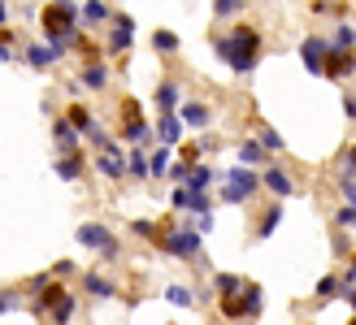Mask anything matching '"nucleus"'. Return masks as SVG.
I'll use <instances>...</instances> for the list:
<instances>
[{"label": "nucleus", "instance_id": "f257e3e1", "mask_svg": "<svg viewBox=\"0 0 356 325\" xmlns=\"http://www.w3.org/2000/svg\"><path fill=\"white\" fill-rule=\"evenodd\" d=\"M261 48H265V40H261L257 26H230L226 35H218V40H213L218 61H226L235 74H252L257 61H261Z\"/></svg>", "mask_w": 356, "mask_h": 325}, {"label": "nucleus", "instance_id": "f704fd0d", "mask_svg": "<svg viewBox=\"0 0 356 325\" xmlns=\"http://www.w3.org/2000/svg\"><path fill=\"white\" fill-rule=\"evenodd\" d=\"M152 48H156V52H178V35H174V31H156V35H152Z\"/></svg>", "mask_w": 356, "mask_h": 325}, {"label": "nucleus", "instance_id": "09e8293b", "mask_svg": "<svg viewBox=\"0 0 356 325\" xmlns=\"http://www.w3.org/2000/svg\"><path fill=\"white\" fill-rule=\"evenodd\" d=\"M343 174H356V148L348 152V165H343Z\"/></svg>", "mask_w": 356, "mask_h": 325}, {"label": "nucleus", "instance_id": "ddd939ff", "mask_svg": "<svg viewBox=\"0 0 356 325\" xmlns=\"http://www.w3.org/2000/svg\"><path fill=\"white\" fill-rule=\"evenodd\" d=\"M156 108H161V113H178V108H183V87H178L174 78H161L156 83Z\"/></svg>", "mask_w": 356, "mask_h": 325}, {"label": "nucleus", "instance_id": "20e7f679", "mask_svg": "<svg viewBox=\"0 0 356 325\" xmlns=\"http://www.w3.org/2000/svg\"><path fill=\"white\" fill-rule=\"evenodd\" d=\"M257 191H261V174H257V169H248V165H230V169L222 174V191H218V200H222V204H248Z\"/></svg>", "mask_w": 356, "mask_h": 325}, {"label": "nucleus", "instance_id": "423d86ee", "mask_svg": "<svg viewBox=\"0 0 356 325\" xmlns=\"http://www.w3.org/2000/svg\"><path fill=\"white\" fill-rule=\"evenodd\" d=\"M261 187L270 191L274 200H291V195H296V178L282 169V165H265L261 169Z\"/></svg>", "mask_w": 356, "mask_h": 325}, {"label": "nucleus", "instance_id": "393cba45", "mask_svg": "<svg viewBox=\"0 0 356 325\" xmlns=\"http://www.w3.org/2000/svg\"><path fill=\"white\" fill-rule=\"evenodd\" d=\"M278 226H282V200H274L270 212H261V222H257V239H270Z\"/></svg>", "mask_w": 356, "mask_h": 325}, {"label": "nucleus", "instance_id": "9d476101", "mask_svg": "<svg viewBox=\"0 0 356 325\" xmlns=\"http://www.w3.org/2000/svg\"><path fill=\"white\" fill-rule=\"evenodd\" d=\"M118 139L122 143H135V148H144V143H152V126L144 117H127L118 126Z\"/></svg>", "mask_w": 356, "mask_h": 325}, {"label": "nucleus", "instance_id": "7c9ffc66", "mask_svg": "<svg viewBox=\"0 0 356 325\" xmlns=\"http://www.w3.org/2000/svg\"><path fill=\"white\" fill-rule=\"evenodd\" d=\"M165 299L174 308H195V291H187V286H165Z\"/></svg>", "mask_w": 356, "mask_h": 325}, {"label": "nucleus", "instance_id": "9b49d317", "mask_svg": "<svg viewBox=\"0 0 356 325\" xmlns=\"http://www.w3.org/2000/svg\"><path fill=\"white\" fill-rule=\"evenodd\" d=\"M178 117H183V126H191V131H209L213 122V108L200 104V100H183V108H178Z\"/></svg>", "mask_w": 356, "mask_h": 325}, {"label": "nucleus", "instance_id": "7ed1b4c3", "mask_svg": "<svg viewBox=\"0 0 356 325\" xmlns=\"http://www.w3.org/2000/svg\"><path fill=\"white\" fill-rule=\"evenodd\" d=\"M152 243L161 247L165 256H174V260H200L204 234L195 230V226H170V230H161V234H156Z\"/></svg>", "mask_w": 356, "mask_h": 325}, {"label": "nucleus", "instance_id": "2eb2a0df", "mask_svg": "<svg viewBox=\"0 0 356 325\" xmlns=\"http://www.w3.org/2000/svg\"><path fill=\"white\" fill-rule=\"evenodd\" d=\"M152 135L165 143V148H174V143H183V117L178 113H161V122L152 126Z\"/></svg>", "mask_w": 356, "mask_h": 325}, {"label": "nucleus", "instance_id": "6e6552de", "mask_svg": "<svg viewBox=\"0 0 356 325\" xmlns=\"http://www.w3.org/2000/svg\"><path fill=\"white\" fill-rule=\"evenodd\" d=\"M96 174L100 178H109V183H122V178H127V152L122 148H109V152H96Z\"/></svg>", "mask_w": 356, "mask_h": 325}, {"label": "nucleus", "instance_id": "4be33fe9", "mask_svg": "<svg viewBox=\"0 0 356 325\" xmlns=\"http://www.w3.org/2000/svg\"><path fill=\"white\" fill-rule=\"evenodd\" d=\"M83 165H87V160H83L79 152L57 156V178H61V183H79V178H83Z\"/></svg>", "mask_w": 356, "mask_h": 325}, {"label": "nucleus", "instance_id": "ea45409f", "mask_svg": "<svg viewBox=\"0 0 356 325\" xmlns=\"http://www.w3.org/2000/svg\"><path fill=\"white\" fill-rule=\"evenodd\" d=\"M118 113H122V122H127V117H144V108H139V100H131V96H127V100L118 104Z\"/></svg>", "mask_w": 356, "mask_h": 325}, {"label": "nucleus", "instance_id": "dca6fc26", "mask_svg": "<svg viewBox=\"0 0 356 325\" xmlns=\"http://www.w3.org/2000/svg\"><path fill=\"white\" fill-rule=\"evenodd\" d=\"M52 139H57V152H61V156L79 152V131L70 126V117H57V122H52Z\"/></svg>", "mask_w": 356, "mask_h": 325}, {"label": "nucleus", "instance_id": "58836bf2", "mask_svg": "<svg viewBox=\"0 0 356 325\" xmlns=\"http://www.w3.org/2000/svg\"><path fill=\"white\" fill-rule=\"evenodd\" d=\"M243 9V0H213V13H218V17H235Z\"/></svg>", "mask_w": 356, "mask_h": 325}, {"label": "nucleus", "instance_id": "1a4fd4ad", "mask_svg": "<svg viewBox=\"0 0 356 325\" xmlns=\"http://www.w3.org/2000/svg\"><path fill=\"white\" fill-rule=\"evenodd\" d=\"M352 74H356V52L330 48V57H326V78H352Z\"/></svg>", "mask_w": 356, "mask_h": 325}, {"label": "nucleus", "instance_id": "3c124183", "mask_svg": "<svg viewBox=\"0 0 356 325\" xmlns=\"http://www.w3.org/2000/svg\"><path fill=\"white\" fill-rule=\"evenodd\" d=\"M348 303H352V317H356V286H348V295H343Z\"/></svg>", "mask_w": 356, "mask_h": 325}, {"label": "nucleus", "instance_id": "37998d69", "mask_svg": "<svg viewBox=\"0 0 356 325\" xmlns=\"http://www.w3.org/2000/svg\"><path fill=\"white\" fill-rule=\"evenodd\" d=\"M17 308V291H0V312H9Z\"/></svg>", "mask_w": 356, "mask_h": 325}, {"label": "nucleus", "instance_id": "f8f14e48", "mask_svg": "<svg viewBox=\"0 0 356 325\" xmlns=\"http://www.w3.org/2000/svg\"><path fill=\"white\" fill-rule=\"evenodd\" d=\"M135 44V22L131 17H113V35H109V57H122Z\"/></svg>", "mask_w": 356, "mask_h": 325}, {"label": "nucleus", "instance_id": "c9c22d12", "mask_svg": "<svg viewBox=\"0 0 356 325\" xmlns=\"http://www.w3.org/2000/svg\"><path fill=\"white\" fill-rule=\"evenodd\" d=\"M352 44H356V26H334L330 48H348V52H352Z\"/></svg>", "mask_w": 356, "mask_h": 325}, {"label": "nucleus", "instance_id": "4468645a", "mask_svg": "<svg viewBox=\"0 0 356 325\" xmlns=\"http://www.w3.org/2000/svg\"><path fill=\"white\" fill-rule=\"evenodd\" d=\"M65 295H70V291H65V282H52V286H44V291L35 295V303H31V312H35V317H48V312L57 308V303H61Z\"/></svg>", "mask_w": 356, "mask_h": 325}, {"label": "nucleus", "instance_id": "473e14b6", "mask_svg": "<svg viewBox=\"0 0 356 325\" xmlns=\"http://www.w3.org/2000/svg\"><path fill=\"white\" fill-rule=\"evenodd\" d=\"M65 117H70V126H74V131H79V135H87V126H92V122H96V117H92V113H87V108H83V104H70V113H65Z\"/></svg>", "mask_w": 356, "mask_h": 325}, {"label": "nucleus", "instance_id": "8fccbe9b", "mask_svg": "<svg viewBox=\"0 0 356 325\" xmlns=\"http://www.w3.org/2000/svg\"><path fill=\"white\" fill-rule=\"evenodd\" d=\"M0 61H13V44H0Z\"/></svg>", "mask_w": 356, "mask_h": 325}, {"label": "nucleus", "instance_id": "c03bdc74", "mask_svg": "<svg viewBox=\"0 0 356 325\" xmlns=\"http://www.w3.org/2000/svg\"><path fill=\"white\" fill-rule=\"evenodd\" d=\"M334 251H339V256H348V251H352V243H348V234H334Z\"/></svg>", "mask_w": 356, "mask_h": 325}, {"label": "nucleus", "instance_id": "6ab92c4d", "mask_svg": "<svg viewBox=\"0 0 356 325\" xmlns=\"http://www.w3.org/2000/svg\"><path fill=\"white\" fill-rule=\"evenodd\" d=\"M239 299H243V317H248V321H257V317L265 312V291H261L257 282H248Z\"/></svg>", "mask_w": 356, "mask_h": 325}, {"label": "nucleus", "instance_id": "4c0bfd02", "mask_svg": "<svg viewBox=\"0 0 356 325\" xmlns=\"http://www.w3.org/2000/svg\"><path fill=\"white\" fill-rule=\"evenodd\" d=\"M131 234H139V239H156V234H161V226H156V222H131Z\"/></svg>", "mask_w": 356, "mask_h": 325}, {"label": "nucleus", "instance_id": "72a5a7b5", "mask_svg": "<svg viewBox=\"0 0 356 325\" xmlns=\"http://www.w3.org/2000/svg\"><path fill=\"white\" fill-rule=\"evenodd\" d=\"M87 139L96 143V152H109V148H118V143H113L109 135H104V126H100V122H92V126H87Z\"/></svg>", "mask_w": 356, "mask_h": 325}, {"label": "nucleus", "instance_id": "bb28decb", "mask_svg": "<svg viewBox=\"0 0 356 325\" xmlns=\"http://www.w3.org/2000/svg\"><path fill=\"white\" fill-rule=\"evenodd\" d=\"M79 13H83V22H87V26H100V22H109V17H113L104 0H87V5H83Z\"/></svg>", "mask_w": 356, "mask_h": 325}, {"label": "nucleus", "instance_id": "79ce46f5", "mask_svg": "<svg viewBox=\"0 0 356 325\" xmlns=\"http://www.w3.org/2000/svg\"><path fill=\"white\" fill-rule=\"evenodd\" d=\"M334 222H339V226H356V208L352 204H339V208H334Z\"/></svg>", "mask_w": 356, "mask_h": 325}, {"label": "nucleus", "instance_id": "a18cd8bd", "mask_svg": "<svg viewBox=\"0 0 356 325\" xmlns=\"http://www.w3.org/2000/svg\"><path fill=\"white\" fill-rule=\"evenodd\" d=\"M343 286H356V256H352L348 269H343Z\"/></svg>", "mask_w": 356, "mask_h": 325}, {"label": "nucleus", "instance_id": "b1692460", "mask_svg": "<svg viewBox=\"0 0 356 325\" xmlns=\"http://www.w3.org/2000/svg\"><path fill=\"white\" fill-rule=\"evenodd\" d=\"M239 160H243V165H274V160H270V152H265L261 148V139H248V143H239Z\"/></svg>", "mask_w": 356, "mask_h": 325}, {"label": "nucleus", "instance_id": "e433bc0d", "mask_svg": "<svg viewBox=\"0 0 356 325\" xmlns=\"http://www.w3.org/2000/svg\"><path fill=\"white\" fill-rule=\"evenodd\" d=\"M200 156H204L200 143H183V148H178V160H183V165H200Z\"/></svg>", "mask_w": 356, "mask_h": 325}, {"label": "nucleus", "instance_id": "f03ea898", "mask_svg": "<svg viewBox=\"0 0 356 325\" xmlns=\"http://www.w3.org/2000/svg\"><path fill=\"white\" fill-rule=\"evenodd\" d=\"M79 22H83V13H79L74 5H70V0H48V5L40 9V31H44V44L61 48V57H65V48H74Z\"/></svg>", "mask_w": 356, "mask_h": 325}, {"label": "nucleus", "instance_id": "f3484780", "mask_svg": "<svg viewBox=\"0 0 356 325\" xmlns=\"http://www.w3.org/2000/svg\"><path fill=\"white\" fill-rule=\"evenodd\" d=\"M22 57H26L31 69H48L52 61H61V48H52V44H31V48H22Z\"/></svg>", "mask_w": 356, "mask_h": 325}, {"label": "nucleus", "instance_id": "a878e982", "mask_svg": "<svg viewBox=\"0 0 356 325\" xmlns=\"http://www.w3.org/2000/svg\"><path fill=\"white\" fill-rule=\"evenodd\" d=\"M218 178H222V174L213 169V165H195L191 178H187V191H209L213 183H218Z\"/></svg>", "mask_w": 356, "mask_h": 325}, {"label": "nucleus", "instance_id": "aec40b11", "mask_svg": "<svg viewBox=\"0 0 356 325\" xmlns=\"http://www.w3.org/2000/svg\"><path fill=\"white\" fill-rule=\"evenodd\" d=\"M170 165H174V148H165V143H161V148L148 152V174L152 178H170Z\"/></svg>", "mask_w": 356, "mask_h": 325}, {"label": "nucleus", "instance_id": "864d4df0", "mask_svg": "<svg viewBox=\"0 0 356 325\" xmlns=\"http://www.w3.org/2000/svg\"><path fill=\"white\" fill-rule=\"evenodd\" d=\"M348 325H356V317H352V321H348Z\"/></svg>", "mask_w": 356, "mask_h": 325}, {"label": "nucleus", "instance_id": "c85d7f7f", "mask_svg": "<svg viewBox=\"0 0 356 325\" xmlns=\"http://www.w3.org/2000/svg\"><path fill=\"white\" fill-rule=\"evenodd\" d=\"M74 312H79V299H74V295H65L57 308L48 312V321H52V325H70V321H74Z\"/></svg>", "mask_w": 356, "mask_h": 325}, {"label": "nucleus", "instance_id": "49530a36", "mask_svg": "<svg viewBox=\"0 0 356 325\" xmlns=\"http://www.w3.org/2000/svg\"><path fill=\"white\" fill-rule=\"evenodd\" d=\"M343 113H348V117H356V96H343Z\"/></svg>", "mask_w": 356, "mask_h": 325}, {"label": "nucleus", "instance_id": "a19ab883", "mask_svg": "<svg viewBox=\"0 0 356 325\" xmlns=\"http://www.w3.org/2000/svg\"><path fill=\"white\" fill-rule=\"evenodd\" d=\"M74 260H57V265H52V278H57V282H65V278H74Z\"/></svg>", "mask_w": 356, "mask_h": 325}, {"label": "nucleus", "instance_id": "2f4dec72", "mask_svg": "<svg viewBox=\"0 0 356 325\" xmlns=\"http://www.w3.org/2000/svg\"><path fill=\"white\" fill-rule=\"evenodd\" d=\"M257 139H261V148H265V152H282V148H287V143H282V135L274 131V126H261Z\"/></svg>", "mask_w": 356, "mask_h": 325}, {"label": "nucleus", "instance_id": "c756f323", "mask_svg": "<svg viewBox=\"0 0 356 325\" xmlns=\"http://www.w3.org/2000/svg\"><path fill=\"white\" fill-rule=\"evenodd\" d=\"M213 286H218V295H239L248 282L239 274H218V278H213Z\"/></svg>", "mask_w": 356, "mask_h": 325}, {"label": "nucleus", "instance_id": "cd10ccee", "mask_svg": "<svg viewBox=\"0 0 356 325\" xmlns=\"http://www.w3.org/2000/svg\"><path fill=\"white\" fill-rule=\"evenodd\" d=\"M339 295H348V286H343L339 274H326L322 282H317V299H339Z\"/></svg>", "mask_w": 356, "mask_h": 325}, {"label": "nucleus", "instance_id": "412c9836", "mask_svg": "<svg viewBox=\"0 0 356 325\" xmlns=\"http://www.w3.org/2000/svg\"><path fill=\"white\" fill-rule=\"evenodd\" d=\"M79 83H83V87H92V92H104V87H109V69H104L100 61H87V65H83V74H79Z\"/></svg>", "mask_w": 356, "mask_h": 325}, {"label": "nucleus", "instance_id": "de8ad7c7", "mask_svg": "<svg viewBox=\"0 0 356 325\" xmlns=\"http://www.w3.org/2000/svg\"><path fill=\"white\" fill-rule=\"evenodd\" d=\"M343 195H348V204L356 208V183H343Z\"/></svg>", "mask_w": 356, "mask_h": 325}, {"label": "nucleus", "instance_id": "39448f33", "mask_svg": "<svg viewBox=\"0 0 356 325\" xmlns=\"http://www.w3.org/2000/svg\"><path fill=\"white\" fill-rule=\"evenodd\" d=\"M74 239H79L87 251H100L104 260H118V256H122V243H118V234H113L109 226H104V222H83Z\"/></svg>", "mask_w": 356, "mask_h": 325}, {"label": "nucleus", "instance_id": "0eeeda50", "mask_svg": "<svg viewBox=\"0 0 356 325\" xmlns=\"http://www.w3.org/2000/svg\"><path fill=\"white\" fill-rule=\"evenodd\" d=\"M326 57H330V44L317 40V35H309V40L300 44V61H305L309 74H326Z\"/></svg>", "mask_w": 356, "mask_h": 325}, {"label": "nucleus", "instance_id": "a211bd4d", "mask_svg": "<svg viewBox=\"0 0 356 325\" xmlns=\"http://www.w3.org/2000/svg\"><path fill=\"white\" fill-rule=\"evenodd\" d=\"M83 291L92 295V299H113L118 286H113V278H104V274H96V269H92V274L83 278Z\"/></svg>", "mask_w": 356, "mask_h": 325}, {"label": "nucleus", "instance_id": "5701e85b", "mask_svg": "<svg viewBox=\"0 0 356 325\" xmlns=\"http://www.w3.org/2000/svg\"><path fill=\"white\" fill-rule=\"evenodd\" d=\"M127 178H135V183H148V152L144 148H131L127 152Z\"/></svg>", "mask_w": 356, "mask_h": 325}, {"label": "nucleus", "instance_id": "603ef678", "mask_svg": "<svg viewBox=\"0 0 356 325\" xmlns=\"http://www.w3.org/2000/svg\"><path fill=\"white\" fill-rule=\"evenodd\" d=\"M0 26H9V9H5V0H0Z\"/></svg>", "mask_w": 356, "mask_h": 325}]
</instances>
